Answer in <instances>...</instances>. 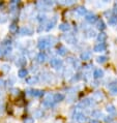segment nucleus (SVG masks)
<instances>
[{
	"label": "nucleus",
	"instance_id": "f257e3e1",
	"mask_svg": "<svg viewBox=\"0 0 117 123\" xmlns=\"http://www.w3.org/2000/svg\"><path fill=\"white\" fill-rule=\"evenodd\" d=\"M52 43H51V40L49 38H43V39H39V49H46L50 47Z\"/></svg>",
	"mask_w": 117,
	"mask_h": 123
},
{
	"label": "nucleus",
	"instance_id": "f03ea898",
	"mask_svg": "<svg viewBox=\"0 0 117 123\" xmlns=\"http://www.w3.org/2000/svg\"><path fill=\"white\" fill-rule=\"evenodd\" d=\"M50 64H51L53 67H55V68H59L60 66L62 65V61L60 60V59L53 58V59H51V61H50Z\"/></svg>",
	"mask_w": 117,
	"mask_h": 123
},
{
	"label": "nucleus",
	"instance_id": "7ed1b4c3",
	"mask_svg": "<svg viewBox=\"0 0 117 123\" xmlns=\"http://www.w3.org/2000/svg\"><path fill=\"white\" fill-rule=\"evenodd\" d=\"M20 33L22 35H30V34H32V30L28 27H23V28H21Z\"/></svg>",
	"mask_w": 117,
	"mask_h": 123
},
{
	"label": "nucleus",
	"instance_id": "20e7f679",
	"mask_svg": "<svg viewBox=\"0 0 117 123\" xmlns=\"http://www.w3.org/2000/svg\"><path fill=\"white\" fill-rule=\"evenodd\" d=\"M106 50V45L104 43H97V45L94 47V51L95 52H104Z\"/></svg>",
	"mask_w": 117,
	"mask_h": 123
},
{
	"label": "nucleus",
	"instance_id": "39448f33",
	"mask_svg": "<svg viewBox=\"0 0 117 123\" xmlns=\"http://www.w3.org/2000/svg\"><path fill=\"white\" fill-rule=\"evenodd\" d=\"M96 20H97V17L95 15H93V14H88L86 16V21L89 22V23H94Z\"/></svg>",
	"mask_w": 117,
	"mask_h": 123
},
{
	"label": "nucleus",
	"instance_id": "423d86ee",
	"mask_svg": "<svg viewBox=\"0 0 117 123\" xmlns=\"http://www.w3.org/2000/svg\"><path fill=\"white\" fill-rule=\"evenodd\" d=\"M108 88L111 90V92L113 94L117 93V83H116V82H115V83H111L110 85H108Z\"/></svg>",
	"mask_w": 117,
	"mask_h": 123
},
{
	"label": "nucleus",
	"instance_id": "0eeeda50",
	"mask_svg": "<svg viewBox=\"0 0 117 123\" xmlns=\"http://www.w3.org/2000/svg\"><path fill=\"white\" fill-rule=\"evenodd\" d=\"M103 75H104V72H103L102 69H100V68L95 69V70H94V72H93V77L95 78V79L102 78V77H103Z\"/></svg>",
	"mask_w": 117,
	"mask_h": 123
},
{
	"label": "nucleus",
	"instance_id": "6e6552de",
	"mask_svg": "<svg viewBox=\"0 0 117 123\" xmlns=\"http://www.w3.org/2000/svg\"><path fill=\"white\" fill-rule=\"evenodd\" d=\"M69 29H71V26H69L68 23H62L59 25V30L61 31H67Z\"/></svg>",
	"mask_w": 117,
	"mask_h": 123
},
{
	"label": "nucleus",
	"instance_id": "1a4fd4ad",
	"mask_svg": "<svg viewBox=\"0 0 117 123\" xmlns=\"http://www.w3.org/2000/svg\"><path fill=\"white\" fill-rule=\"evenodd\" d=\"M63 98H64V95L63 94H60V93H56L54 94V96H53V99H54V102H61V100H63Z\"/></svg>",
	"mask_w": 117,
	"mask_h": 123
},
{
	"label": "nucleus",
	"instance_id": "9d476101",
	"mask_svg": "<svg viewBox=\"0 0 117 123\" xmlns=\"http://www.w3.org/2000/svg\"><path fill=\"white\" fill-rule=\"evenodd\" d=\"M91 58V53L90 52H84L81 54V59L82 60H89Z\"/></svg>",
	"mask_w": 117,
	"mask_h": 123
},
{
	"label": "nucleus",
	"instance_id": "9b49d317",
	"mask_svg": "<svg viewBox=\"0 0 117 123\" xmlns=\"http://www.w3.org/2000/svg\"><path fill=\"white\" fill-rule=\"evenodd\" d=\"M31 94L35 97H40L44 95V91L42 90H31Z\"/></svg>",
	"mask_w": 117,
	"mask_h": 123
},
{
	"label": "nucleus",
	"instance_id": "f8f14e48",
	"mask_svg": "<svg viewBox=\"0 0 117 123\" xmlns=\"http://www.w3.org/2000/svg\"><path fill=\"white\" fill-rule=\"evenodd\" d=\"M106 38H107V35H106V33H104V32L100 33L99 36H97V40L100 42V43H104V42L106 40Z\"/></svg>",
	"mask_w": 117,
	"mask_h": 123
},
{
	"label": "nucleus",
	"instance_id": "ddd939ff",
	"mask_svg": "<svg viewBox=\"0 0 117 123\" xmlns=\"http://www.w3.org/2000/svg\"><path fill=\"white\" fill-rule=\"evenodd\" d=\"M92 97H93L94 100H100L104 97V95H103V93L100 92V91H97V92H95V93L93 94Z\"/></svg>",
	"mask_w": 117,
	"mask_h": 123
},
{
	"label": "nucleus",
	"instance_id": "4468645a",
	"mask_svg": "<svg viewBox=\"0 0 117 123\" xmlns=\"http://www.w3.org/2000/svg\"><path fill=\"white\" fill-rule=\"evenodd\" d=\"M64 39L67 43H72L75 42V37H74L72 34H67V35H64Z\"/></svg>",
	"mask_w": 117,
	"mask_h": 123
},
{
	"label": "nucleus",
	"instance_id": "2eb2a0df",
	"mask_svg": "<svg viewBox=\"0 0 117 123\" xmlns=\"http://www.w3.org/2000/svg\"><path fill=\"white\" fill-rule=\"evenodd\" d=\"M26 59L25 58H20V59H18V61H17V65L18 66H20V67H23V66L26 65Z\"/></svg>",
	"mask_w": 117,
	"mask_h": 123
},
{
	"label": "nucleus",
	"instance_id": "dca6fc26",
	"mask_svg": "<svg viewBox=\"0 0 117 123\" xmlns=\"http://www.w3.org/2000/svg\"><path fill=\"white\" fill-rule=\"evenodd\" d=\"M66 49L64 48V47H59L58 50H57V54L60 55V56H64L66 54Z\"/></svg>",
	"mask_w": 117,
	"mask_h": 123
},
{
	"label": "nucleus",
	"instance_id": "f3484780",
	"mask_svg": "<svg viewBox=\"0 0 117 123\" xmlns=\"http://www.w3.org/2000/svg\"><path fill=\"white\" fill-rule=\"evenodd\" d=\"M26 82L28 84H35L36 82H37V78L36 77H30V78H27L26 79Z\"/></svg>",
	"mask_w": 117,
	"mask_h": 123
},
{
	"label": "nucleus",
	"instance_id": "a211bd4d",
	"mask_svg": "<svg viewBox=\"0 0 117 123\" xmlns=\"http://www.w3.org/2000/svg\"><path fill=\"white\" fill-rule=\"evenodd\" d=\"M56 24V17H54L52 19V21H50V23L48 24V27H47V30H50L54 27V25Z\"/></svg>",
	"mask_w": 117,
	"mask_h": 123
},
{
	"label": "nucleus",
	"instance_id": "6ab92c4d",
	"mask_svg": "<svg viewBox=\"0 0 117 123\" xmlns=\"http://www.w3.org/2000/svg\"><path fill=\"white\" fill-rule=\"evenodd\" d=\"M45 60H46V55L44 53H39V56H37V61L43 63V62H45Z\"/></svg>",
	"mask_w": 117,
	"mask_h": 123
},
{
	"label": "nucleus",
	"instance_id": "aec40b11",
	"mask_svg": "<svg viewBox=\"0 0 117 123\" xmlns=\"http://www.w3.org/2000/svg\"><path fill=\"white\" fill-rule=\"evenodd\" d=\"M90 99L89 98H86V99H84V100H82V102H80V107H87V106H89L90 105Z\"/></svg>",
	"mask_w": 117,
	"mask_h": 123
},
{
	"label": "nucleus",
	"instance_id": "412c9836",
	"mask_svg": "<svg viewBox=\"0 0 117 123\" xmlns=\"http://www.w3.org/2000/svg\"><path fill=\"white\" fill-rule=\"evenodd\" d=\"M109 24L110 25H116L117 24V17L116 16H113V17L109 18Z\"/></svg>",
	"mask_w": 117,
	"mask_h": 123
},
{
	"label": "nucleus",
	"instance_id": "4be33fe9",
	"mask_svg": "<svg viewBox=\"0 0 117 123\" xmlns=\"http://www.w3.org/2000/svg\"><path fill=\"white\" fill-rule=\"evenodd\" d=\"M19 77L20 78H24V77H26L27 75V70L25 68H21L20 70H19Z\"/></svg>",
	"mask_w": 117,
	"mask_h": 123
},
{
	"label": "nucleus",
	"instance_id": "5701e85b",
	"mask_svg": "<svg viewBox=\"0 0 117 123\" xmlns=\"http://www.w3.org/2000/svg\"><path fill=\"white\" fill-rule=\"evenodd\" d=\"M77 12H78L79 15L83 16L84 14H86V8H85V7H82V6H80V7H78Z\"/></svg>",
	"mask_w": 117,
	"mask_h": 123
},
{
	"label": "nucleus",
	"instance_id": "b1692460",
	"mask_svg": "<svg viewBox=\"0 0 117 123\" xmlns=\"http://www.w3.org/2000/svg\"><path fill=\"white\" fill-rule=\"evenodd\" d=\"M97 28H99L100 30H104L106 28V26H105V23L100 20V21H99V23H97Z\"/></svg>",
	"mask_w": 117,
	"mask_h": 123
},
{
	"label": "nucleus",
	"instance_id": "393cba45",
	"mask_svg": "<svg viewBox=\"0 0 117 123\" xmlns=\"http://www.w3.org/2000/svg\"><path fill=\"white\" fill-rule=\"evenodd\" d=\"M17 29H18V26L16 25V23H12L11 26H9V30H11V32H12V33H15L16 31H17Z\"/></svg>",
	"mask_w": 117,
	"mask_h": 123
},
{
	"label": "nucleus",
	"instance_id": "a878e982",
	"mask_svg": "<svg viewBox=\"0 0 117 123\" xmlns=\"http://www.w3.org/2000/svg\"><path fill=\"white\" fill-rule=\"evenodd\" d=\"M87 36L88 37H93L94 35H95V31H93V30H91V29H89V30H87Z\"/></svg>",
	"mask_w": 117,
	"mask_h": 123
},
{
	"label": "nucleus",
	"instance_id": "bb28decb",
	"mask_svg": "<svg viewBox=\"0 0 117 123\" xmlns=\"http://www.w3.org/2000/svg\"><path fill=\"white\" fill-rule=\"evenodd\" d=\"M106 61H107V57H106V56H100V57L97 58V62H99V63H104Z\"/></svg>",
	"mask_w": 117,
	"mask_h": 123
},
{
	"label": "nucleus",
	"instance_id": "cd10ccee",
	"mask_svg": "<svg viewBox=\"0 0 117 123\" xmlns=\"http://www.w3.org/2000/svg\"><path fill=\"white\" fill-rule=\"evenodd\" d=\"M107 111H108L109 113H115L116 110L114 108V106H108L107 107Z\"/></svg>",
	"mask_w": 117,
	"mask_h": 123
},
{
	"label": "nucleus",
	"instance_id": "c85d7f7f",
	"mask_svg": "<svg viewBox=\"0 0 117 123\" xmlns=\"http://www.w3.org/2000/svg\"><path fill=\"white\" fill-rule=\"evenodd\" d=\"M92 116H93V117L99 118V117H100V116H102V113H100V111H93V112H92Z\"/></svg>",
	"mask_w": 117,
	"mask_h": 123
},
{
	"label": "nucleus",
	"instance_id": "c756f323",
	"mask_svg": "<svg viewBox=\"0 0 117 123\" xmlns=\"http://www.w3.org/2000/svg\"><path fill=\"white\" fill-rule=\"evenodd\" d=\"M34 122V119L32 117H28L24 120V123H33Z\"/></svg>",
	"mask_w": 117,
	"mask_h": 123
},
{
	"label": "nucleus",
	"instance_id": "7c9ffc66",
	"mask_svg": "<svg viewBox=\"0 0 117 123\" xmlns=\"http://www.w3.org/2000/svg\"><path fill=\"white\" fill-rule=\"evenodd\" d=\"M113 11H114V14L117 15V3L114 5V9H113Z\"/></svg>",
	"mask_w": 117,
	"mask_h": 123
},
{
	"label": "nucleus",
	"instance_id": "2f4dec72",
	"mask_svg": "<svg viewBox=\"0 0 117 123\" xmlns=\"http://www.w3.org/2000/svg\"><path fill=\"white\" fill-rule=\"evenodd\" d=\"M79 79H80V77H79V75H77V77H74V78H72V81H78Z\"/></svg>",
	"mask_w": 117,
	"mask_h": 123
},
{
	"label": "nucleus",
	"instance_id": "473e14b6",
	"mask_svg": "<svg viewBox=\"0 0 117 123\" xmlns=\"http://www.w3.org/2000/svg\"><path fill=\"white\" fill-rule=\"evenodd\" d=\"M91 123H99V121H97V120H92V121H91Z\"/></svg>",
	"mask_w": 117,
	"mask_h": 123
}]
</instances>
